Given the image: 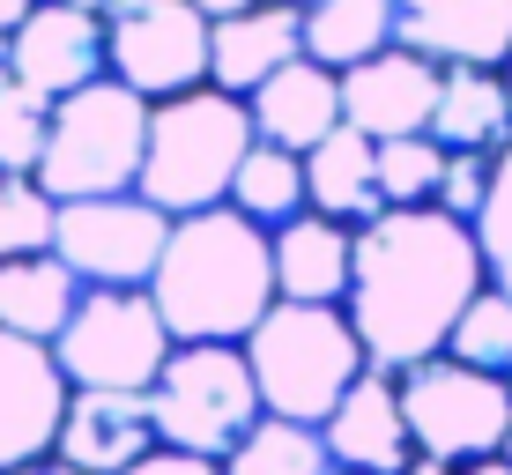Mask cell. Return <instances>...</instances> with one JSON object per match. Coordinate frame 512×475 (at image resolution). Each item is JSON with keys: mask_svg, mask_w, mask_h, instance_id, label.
<instances>
[{"mask_svg": "<svg viewBox=\"0 0 512 475\" xmlns=\"http://www.w3.org/2000/svg\"><path fill=\"white\" fill-rule=\"evenodd\" d=\"M483 283L490 268L475 223H453L446 208H386L357 231L342 312L379 372H409L423 357H446V334Z\"/></svg>", "mask_w": 512, "mask_h": 475, "instance_id": "cell-1", "label": "cell"}, {"mask_svg": "<svg viewBox=\"0 0 512 475\" xmlns=\"http://www.w3.org/2000/svg\"><path fill=\"white\" fill-rule=\"evenodd\" d=\"M171 342H238L275 312V245L231 201L171 223V245L149 275Z\"/></svg>", "mask_w": 512, "mask_h": 475, "instance_id": "cell-2", "label": "cell"}, {"mask_svg": "<svg viewBox=\"0 0 512 475\" xmlns=\"http://www.w3.org/2000/svg\"><path fill=\"white\" fill-rule=\"evenodd\" d=\"M253 104L231 97V90H186V97H164L149 104V156H141V201L164 208L171 223L179 216H201V208H223L231 201V179L238 164L253 156Z\"/></svg>", "mask_w": 512, "mask_h": 475, "instance_id": "cell-3", "label": "cell"}, {"mask_svg": "<svg viewBox=\"0 0 512 475\" xmlns=\"http://www.w3.org/2000/svg\"><path fill=\"white\" fill-rule=\"evenodd\" d=\"M245 364H253L260 409L312 424V431L342 409L349 386L372 372V357H364L342 305H290V297H275V312L245 334Z\"/></svg>", "mask_w": 512, "mask_h": 475, "instance_id": "cell-4", "label": "cell"}, {"mask_svg": "<svg viewBox=\"0 0 512 475\" xmlns=\"http://www.w3.org/2000/svg\"><path fill=\"white\" fill-rule=\"evenodd\" d=\"M141 156H149V97H134L127 82H90V90L52 104L45 164L38 186L52 201H104V193L141 186Z\"/></svg>", "mask_w": 512, "mask_h": 475, "instance_id": "cell-5", "label": "cell"}, {"mask_svg": "<svg viewBox=\"0 0 512 475\" xmlns=\"http://www.w3.org/2000/svg\"><path fill=\"white\" fill-rule=\"evenodd\" d=\"M149 416L164 446L201 453V461H231V446L268 409H260L253 364H245L238 342H179L149 386Z\"/></svg>", "mask_w": 512, "mask_h": 475, "instance_id": "cell-6", "label": "cell"}, {"mask_svg": "<svg viewBox=\"0 0 512 475\" xmlns=\"http://www.w3.org/2000/svg\"><path fill=\"white\" fill-rule=\"evenodd\" d=\"M401 379V416H409V438L423 461H446V468H475V461H498L505 431H512V379L498 372H475L461 357H423Z\"/></svg>", "mask_w": 512, "mask_h": 475, "instance_id": "cell-7", "label": "cell"}, {"mask_svg": "<svg viewBox=\"0 0 512 475\" xmlns=\"http://www.w3.org/2000/svg\"><path fill=\"white\" fill-rule=\"evenodd\" d=\"M171 349L179 342H171L149 290H82L52 357H60L67 386H82V394H149L156 372L171 364Z\"/></svg>", "mask_w": 512, "mask_h": 475, "instance_id": "cell-8", "label": "cell"}, {"mask_svg": "<svg viewBox=\"0 0 512 475\" xmlns=\"http://www.w3.org/2000/svg\"><path fill=\"white\" fill-rule=\"evenodd\" d=\"M208 30L216 23L193 0H112L104 8V67L149 104L208 90Z\"/></svg>", "mask_w": 512, "mask_h": 475, "instance_id": "cell-9", "label": "cell"}, {"mask_svg": "<svg viewBox=\"0 0 512 475\" xmlns=\"http://www.w3.org/2000/svg\"><path fill=\"white\" fill-rule=\"evenodd\" d=\"M171 245V216L141 193H104V201H67L52 253L75 268L82 290H149L156 260Z\"/></svg>", "mask_w": 512, "mask_h": 475, "instance_id": "cell-10", "label": "cell"}, {"mask_svg": "<svg viewBox=\"0 0 512 475\" xmlns=\"http://www.w3.org/2000/svg\"><path fill=\"white\" fill-rule=\"evenodd\" d=\"M67 401H75V386H67L60 357H52L45 342L0 334V475H15L30 461H52Z\"/></svg>", "mask_w": 512, "mask_h": 475, "instance_id": "cell-11", "label": "cell"}, {"mask_svg": "<svg viewBox=\"0 0 512 475\" xmlns=\"http://www.w3.org/2000/svg\"><path fill=\"white\" fill-rule=\"evenodd\" d=\"M8 60H15V82H23L30 97H45V104L90 90V82L112 75V67H104V15L38 0V15L8 38Z\"/></svg>", "mask_w": 512, "mask_h": 475, "instance_id": "cell-12", "label": "cell"}, {"mask_svg": "<svg viewBox=\"0 0 512 475\" xmlns=\"http://www.w3.org/2000/svg\"><path fill=\"white\" fill-rule=\"evenodd\" d=\"M438 75L446 67L416 60L409 45H386L379 60L342 75V127L372 134V142H401V134H431L438 112Z\"/></svg>", "mask_w": 512, "mask_h": 475, "instance_id": "cell-13", "label": "cell"}, {"mask_svg": "<svg viewBox=\"0 0 512 475\" xmlns=\"http://www.w3.org/2000/svg\"><path fill=\"white\" fill-rule=\"evenodd\" d=\"M394 45L431 67H505L512 0H394Z\"/></svg>", "mask_w": 512, "mask_h": 475, "instance_id": "cell-14", "label": "cell"}, {"mask_svg": "<svg viewBox=\"0 0 512 475\" xmlns=\"http://www.w3.org/2000/svg\"><path fill=\"white\" fill-rule=\"evenodd\" d=\"M320 438H327V461L342 475H401L416 461L409 416H401V379L372 364V372L342 394V409L320 424Z\"/></svg>", "mask_w": 512, "mask_h": 475, "instance_id": "cell-15", "label": "cell"}, {"mask_svg": "<svg viewBox=\"0 0 512 475\" xmlns=\"http://www.w3.org/2000/svg\"><path fill=\"white\" fill-rule=\"evenodd\" d=\"M156 446H164V438H156L149 394H82L75 386L52 461H67L82 475H127L134 461H149Z\"/></svg>", "mask_w": 512, "mask_h": 475, "instance_id": "cell-16", "label": "cell"}, {"mask_svg": "<svg viewBox=\"0 0 512 475\" xmlns=\"http://www.w3.org/2000/svg\"><path fill=\"white\" fill-rule=\"evenodd\" d=\"M290 60H305V8L260 0V8H245V15L208 30V82L231 90V97H253Z\"/></svg>", "mask_w": 512, "mask_h": 475, "instance_id": "cell-17", "label": "cell"}, {"mask_svg": "<svg viewBox=\"0 0 512 475\" xmlns=\"http://www.w3.org/2000/svg\"><path fill=\"white\" fill-rule=\"evenodd\" d=\"M245 104H253V134H260V142H275L290 156H312L334 127H342V75L320 67V60H290Z\"/></svg>", "mask_w": 512, "mask_h": 475, "instance_id": "cell-18", "label": "cell"}, {"mask_svg": "<svg viewBox=\"0 0 512 475\" xmlns=\"http://www.w3.org/2000/svg\"><path fill=\"white\" fill-rule=\"evenodd\" d=\"M268 245H275V297H290V305H342L349 297V268H357L349 223L305 208L282 231H268Z\"/></svg>", "mask_w": 512, "mask_h": 475, "instance_id": "cell-19", "label": "cell"}, {"mask_svg": "<svg viewBox=\"0 0 512 475\" xmlns=\"http://www.w3.org/2000/svg\"><path fill=\"white\" fill-rule=\"evenodd\" d=\"M431 142L446 156H498V149H512V97H505L498 67H446V75H438Z\"/></svg>", "mask_w": 512, "mask_h": 475, "instance_id": "cell-20", "label": "cell"}, {"mask_svg": "<svg viewBox=\"0 0 512 475\" xmlns=\"http://www.w3.org/2000/svg\"><path fill=\"white\" fill-rule=\"evenodd\" d=\"M305 193L312 208L349 231H364L372 216H386V193H379V142L357 127H334L320 149L305 156Z\"/></svg>", "mask_w": 512, "mask_h": 475, "instance_id": "cell-21", "label": "cell"}, {"mask_svg": "<svg viewBox=\"0 0 512 475\" xmlns=\"http://www.w3.org/2000/svg\"><path fill=\"white\" fill-rule=\"evenodd\" d=\"M82 283L60 253H30V260H0V334L23 342H60V327L75 320Z\"/></svg>", "mask_w": 512, "mask_h": 475, "instance_id": "cell-22", "label": "cell"}, {"mask_svg": "<svg viewBox=\"0 0 512 475\" xmlns=\"http://www.w3.org/2000/svg\"><path fill=\"white\" fill-rule=\"evenodd\" d=\"M386 45H394V0H312L305 8V60L334 75L379 60Z\"/></svg>", "mask_w": 512, "mask_h": 475, "instance_id": "cell-23", "label": "cell"}, {"mask_svg": "<svg viewBox=\"0 0 512 475\" xmlns=\"http://www.w3.org/2000/svg\"><path fill=\"white\" fill-rule=\"evenodd\" d=\"M231 208L245 223H260V231H282L290 216H305L312 193H305V156L275 149V142H253V156L238 164L231 179Z\"/></svg>", "mask_w": 512, "mask_h": 475, "instance_id": "cell-24", "label": "cell"}, {"mask_svg": "<svg viewBox=\"0 0 512 475\" xmlns=\"http://www.w3.org/2000/svg\"><path fill=\"white\" fill-rule=\"evenodd\" d=\"M223 475H334L327 438L312 424H290V416H260L253 431L231 446Z\"/></svg>", "mask_w": 512, "mask_h": 475, "instance_id": "cell-25", "label": "cell"}, {"mask_svg": "<svg viewBox=\"0 0 512 475\" xmlns=\"http://www.w3.org/2000/svg\"><path fill=\"white\" fill-rule=\"evenodd\" d=\"M446 357L475 364V372L512 379V297H505L498 283H483V290L468 297V312H461L453 334H446Z\"/></svg>", "mask_w": 512, "mask_h": 475, "instance_id": "cell-26", "label": "cell"}, {"mask_svg": "<svg viewBox=\"0 0 512 475\" xmlns=\"http://www.w3.org/2000/svg\"><path fill=\"white\" fill-rule=\"evenodd\" d=\"M52 231H60V201L23 171H0V260L52 253Z\"/></svg>", "mask_w": 512, "mask_h": 475, "instance_id": "cell-27", "label": "cell"}, {"mask_svg": "<svg viewBox=\"0 0 512 475\" xmlns=\"http://www.w3.org/2000/svg\"><path fill=\"white\" fill-rule=\"evenodd\" d=\"M438 179H446V149H438L431 134L379 142V193H386V208H438Z\"/></svg>", "mask_w": 512, "mask_h": 475, "instance_id": "cell-28", "label": "cell"}, {"mask_svg": "<svg viewBox=\"0 0 512 475\" xmlns=\"http://www.w3.org/2000/svg\"><path fill=\"white\" fill-rule=\"evenodd\" d=\"M475 245H483L490 283L512 297V149H498V164H490V201L475 216Z\"/></svg>", "mask_w": 512, "mask_h": 475, "instance_id": "cell-29", "label": "cell"}, {"mask_svg": "<svg viewBox=\"0 0 512 475\" xmlns=\"http://www.w3.org/2000/svg\"><path fill=\"white\" fill-rule=\"evenodd\" d=\"M45 134H52V104L15 90L0 104V171H23V179H38L45 164Z\"/></svg>", "mask_w": 512, "mask_h": 475, "instance_id": "cell-30", "label": "cell"}, {"mask_svg": "<svg viewBox=\"0 0 512 475\" xmlns=\"http://www.w3.org/2000/svg\"><path fill=\"white\" fill-rule=\"evenodd\" d=\"M490 164L498 156H446V179H438V208H446L453 223H475L490 201Z\"/></svg>", "mask_w": 512, "mask_h": 475, "instance_id": "cell-31", "label": "cell"}, {"mask_svg": "<svg viewBox=\"0 0 512 475\" xmlns=\"http://www.w3.org/2000/svg\"><path fill=\"white\" fill-rule=\"evenodd\" d=\"M127 475H223V461H201V453H179V446H156L149 461H134Z\"/></svg>", "mask_w": 512, "mask_h": 475, "instance_id": "cell-32", "label": "cell"}, {"mask_svg": "<svg viewBox=\"0 0 512 475\" xmlns=\"http://www.w3.org/2000/svg\"><path fill=\"white\" fill-rule=\"evenodd\" d=\"M30 15H38V0H0V38H15Z\"/></svg>", "mask_w": 512, "mask_h": 475, "instance_id": "cell-33", "label": "cell"}, {"mask_svg": "<svg viewBox=\"0 0 512 475\" xmlns=\"http://www.w3.org/2000/svg\"><path fill=\"white\" fill-rule=\"evenodd\" d=\"M193 8H201L208 23H231V15H245V8H260V0H193Z\"/></svg>", "mask_w": 512, "mask_h": 475, "instance_id": "cell-34", "label": "cell"}, {"mask_svg": "<svg viewBox=\"0 0 512 475\" xmlns=\"http://www.w3.org/2000/svg\"><path fill=\"white\" fill-rule=\"evenodd\" d=\"M15 90H23V82H15V60H8V38H0V104H8Z\"/></svg>", "mask_w": 512, "mask_h": 475, "instance_id": "cell-35", "label": "cell"}, {"mask_svg": "<svg viewBox=\"0 0 512 475\" xmlns=\"http://www.w3.org/2000/svg\"><path fill=\"white\" fill-rule=\"evenodd\" d=\"M401 475H461V468H446V461H423V453H416V461L401 468Z\"/></svg>", "mask_w": 512, "mask_h": 475, "instance_id": "cell-36", "label": "cell"}, {"mask_svg": "<svg viewBox=\"0 0 512 475\" xmlns=\"http://www.w3.org/2000/svg\"><path fill=\"white\" fill-rule=\"evenodd\" d=\"M15 475H82V468H67V461H30V468H15Z\"/></svg>", "mask_w": 512, "mask_h": 475, "instance_id": "cell-37", "label": "cell"}, {"mask_svg": "<svg viewBox=\"0 0 512 475\" xmlns=\"http://www.w3.org/2000/svg\"><path fill=\"white\" fill-rule=\"evenodd\" d=\"M461 475H512L505 461H475V468H461Z\"/></svg>", "mask_w": 512, "mask_h": 475, "instance_id": "cell-38", "label": "cell"}, {"mask_svg": "<svg viewBox=\"0 0 512 475\" xmlns=\"http://www.w3.org/2000/svg\"><path fill=\"white\" fill-rule=\"evenodd\" d=\"M60 8H90V15H104V8H112V0H60Z\"/></svg>", "mask_w": 512, "mask_h": 475, "instance_id": "cell-39", "label": "cell"}, {"mask_svg": "<svg viewBox=\"0 0 512 475\" xmlns=\"http://www.w3.org/2000/svg\"><path fill=\"white\" fill-rule=\"evenodd\" d=\"M498 75H505V97H512V52H505V67H498Z\"/></svg>", "mask_w": 512, "mask_h": 475, "instance_id": "cell-40", "label": "cell"}, {"mask_svg": "<svg viewBox=\"0 0 512 475\" xmlns=\"http://www.w3.org/2000/svg\"><path fill=\"white\" fill-rule=\"evenodd\" d=\"M498 461H505V468H512V431H505V453H498Z\"/></svg>", "mask_w": 512, "mask_h": 475, "instance_id": "cell-41", "label": "cell"}, {"mask_svg": "<svg viewBox=\"0 0 512 475\" xmlns=\"http://www.w3.org/2000/svg\"><path fill=\"white\" fill-rule=\"evenodd\" d=\"M282 8H312V0H282Z\"/></svg>", "mask_w": 512, "mask_h": 475, "instance_id": "cell-42", "label": "cell"}, {"mask_svg": "<svg viewBox=\"0 0 512 475\" xmlns=\"http://www.w3.org/2000/svg\"><path fill=\"white\" fill-rule=\"evenodd\" d=\"M334 475H342V468H334Z\"/></svg>", "mask_w": 512, "mask_h": 475, "instance_id": "cell-43", "label": "cell"}]
</instances>
